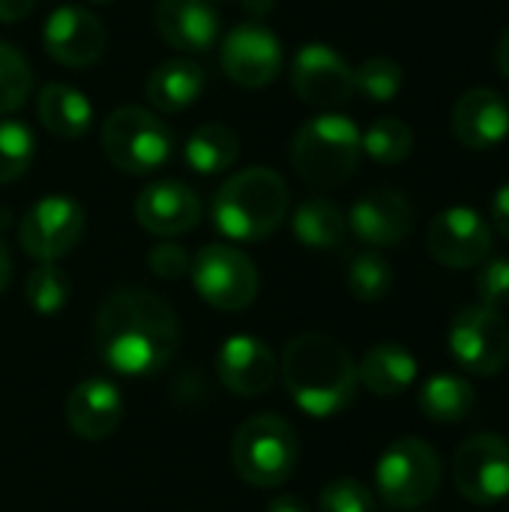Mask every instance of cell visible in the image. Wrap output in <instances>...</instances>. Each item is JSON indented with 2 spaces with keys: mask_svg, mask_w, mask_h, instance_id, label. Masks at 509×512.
Masks as SVG:
<instances>
[{
  "mask_svg": "<svg viewBox=\"0 0 509 512\" xmlns=\"http://www.w3.org/2000/svg\"><path fill=\"white\" fill-rule=\"evenodd\" d=\"M348 228L357 234V240L375 249H390L411 234L414 207L399 189H372L354 201L348 213Z\"/></svg>",
  "mask_w": 509,
  "mask_h": 512,
  "instance_id": "cell-17",
  "label": "cell"
},
{
  "mask_svg": "<svg viewBox=\"0 0 509 512\" xmlns=\"http://www.w3.org/2000/svg\"><path fill=\"white\" fill-rule=\"evenodd\" d=\"M147 264H150V270H153L159 279H180V276L189 273L192 258H189V252H186L180 243L162 240V243H156V246L147 252Z\"/></svg>",
  "mask_w": 509,
  "mask_h": 512,
  "instance_id": "cell-36",
  "label": "cell"
},
{
  "mask_svg": "<svg viewBox=\"0 0 509 512\" xmlns=\"http://www.w3.org/2000/svg\"><path fill=\"white\" fill-rule=\"evenodd\" d=\"M36 0H0V21L3 24H15L21 18H27V12L33 9Z\"/></svg>",
  "mask_w": 509,
  "mask_h": 512,
  "instance_id": "cell-38",
  "label": "cell"
},
{
  "mask_svg": "<svg viewBox=\"0 0 509 512\" xmlns=\"http://www.w3.org/2000/svg\"><path fill=\"white\" fill-rule=\"evenodd\" d=\"M123 420L120 390L108 378L81 381L66 399V423L81 441L108 438Z\"/></svg>",
  "mask_w": 509,
  "mask_h": 512,
  "instance_id": "cell-21",
  "label": "cell"
},
{
  "mask_svg": "<svg viewBox=\"0 0 509 512\" xmlns=\"http://www.w3.org/2000/svg\"><path fill=\"white\" fill-rule=\"evenodd\" d=\"M318 510L321 512H375V498L372 492L351 480V477H342V480H333L321 489V498H318Z\"/></svg>",
  "mask_w": 509,
  "mask_h": 512,
  "instance_id": "cell-34",
  "label": "cell"
},
{
  "mask_svg": "<svg viewBox=\"0 0 509 512\" xmlns=\"http://www.w3.org/2000/svg\"><path fill=\"white\" fill-rule=\"evenodd\" d=\"M429 252L450 270H468L489 258L492 225L471 207H450L429 225Z\"/></svg>",
  "mask_w": 509,
  "mask_h": 512,
  "instance_id": "cell-14",
  "label": "cell"
},
{
  "mask_svg": "<svg viewBox=\"0 0 509 512\" xmlns=\"http://www.w3.org/2000/svg\"><path fill=\"white\" fill-rule=\"evenodd\" d=\"M447 345L453 360L465 372L477 378H492L504 372L509 363L507 318L489 306H468L453 318Z\"/></svg>",
  "mask_w": 509,
  "mask_h": 512,
  "instance_id": "cell-9",
  "label": "cell"
},
{
  "mask_svg": "<svg viewBox=\"0 0 509 512\" xmlns=\"http://www.w3.org/2000/svg\"><path fill=\"white\" fill-rule=\"evenodd\" d=\"M36 153V138L33 129L21 120H0V183H12L18 180Z\"/></svg>",
  "mask_w": 509,
  "mask_h": 512,
  "instance_id": "cell-30",
  "label": "cell"
},
{
  "mask_svg": "<svg viewBox=\"0 0 509 512\" xmlns=\"http://www.w3.org/2000/svg\"><path fill=\"white\" fill-rule=\"evenodd\" d=\"M453 132L465 147L492 150L509 135V105L492 87H474L453 108Z\"/></svg>",
  "mask_w": 509,
  "mask_h": 512,
  "instance_id": "cell-20",
  "label": "cell"
},
{
  "mask_svg": "<svg viewBox=\"0 0 509 512\" xmlns=\"http://www.w3.org/2000/svg\"><path fill=\"white\" fill-rule=\"evenodd\" d=\"M234 471L258 489H279L297 468V432L279 414L249 417L231 444Z\"/></svg>",
  "mask_w": 509,
  "mask_h": 512,
  "instance_id": "cell-5",
  "label": "cell"
},
{
  "mask_svg": "<svg viewBox=\"0 0 509 512\" xmlns=\"http://www.w3.org/2000/svg\"><path fill=\"white\" fill-rule=\"evenodd\" d=\"M36 114H39L42 126L60 141L81 138L93 123L90 99L78 87H69L60 81L42 87V93L36 99Z\"/></svg>",
  "mask_w": 509,
  "mask_h": 512,
  "instance_id": "cell-24",
  "label": "cell"
},
{
  "mask_svg": "<svg viewBox=\"0 0 509 512\" xmlns=\"http://www.w3.org/2000/svg\"><path fill=\"white\" fill-rule=\"evenodd\" d=\"M102 363L126 378L162 372L180 345L174 309L147 288H117L99 306L93 327Z\"/></svg>",
  "mask_w": 509,
  "mask_h": 512,
  "instance_id": "cell-1",
  "label": "cell"
},
{
  "mask_svg": "<svg viewBox=\"0 0 509 512\" xmlns=\"http://www.w3.org/2000/svg\"><path fill=\"white\" fill-rule=\"evenodd\" d=\"M363 135L357 123L345 114H318L306 120L288 147L291 168L300 180L318 189H333L345 183L360 162Z\"/></svg>",
  "mask_w": 509,
  "mask_h": 512,
  "instance_id": "cell-4",
  "label": "cell"
},
{
  "mask_svg": "<svg viewBox=\"0 0 509 512\" xmlns=\"http://www.w3.org/2000/svg\"><path fill=\"white\" fill-rule=\"evenodd\" d=\"M102 150L114 168L141 177L168 165L174 153V135L153 111L123 105L102 123Z\"/></svg>",
  "mask_w": 509,
  "mask_h": 512,
  "instance_id": "cell-6",
  "label": "cell"
},
{
  "mask_svg": "<svg viewBox=\"0 0 509 512\" xmlns=\"http://www.w3.org/2000/svg\"><path fill=\"white\" fill-rule=\"evenodd\" d=\"M453 483L471 504L489 507L509 495V444L501 435H471L453 459Z\"/></svg>",
  "mask_w": 509,
  "mask_h": 512,
  "instance_id": "cell-12",
  "label": "cell"
},
{
  "mask_svg": "<svg viewBox=\"0 0 509 512\" xmlns=\"http://www.w3.org/2000/svg\"><path fill=\"white\" fill-rule=\"evenodd\" d=\"M9 276H12V258H9V249H6V243L0 237V294L9 285Z\"/></svg>",
  "mask_w": 509,
  "mask_h": 512,
  "instance_id": "cell-41",
  "label": "cell"
},
{
  "mask_svg": "<svg viewBox=\"0 0 509 512\" xmlns=\"http://www.w3.org/2000/svg\"><path fill=\"white\" fill-rule=\"evenodd\" d=\"M216 372L225 390H231L234 396L252 399V396H264L267 390H273L279 378V363L267 342H261L258 336L237 333L222 342L216 354Z\"/></svg>",
  "mask_w": 509,
  "mask_h": 512,
  "instance_id": "cell-16",
  "label": "cell"
},
{
  "mask_svg": "<svg viewBox=\"0 0 509 512\" xmlns=\"http://www.w3.org/2000/svg\"><path fill=\"white\" fill-rule=\"evenodd\" d=\"M33 87V75L27 60L9 42H0V117L18 111Z\"/></svg>",
  "mask_w": 509,
  "mask_h": 512,
  "instance_id": "cell-32",
  "label": "cell"
},
{
  "mask_svg": "<svg viewBox=\"0 0 509 512\" xmlns=\"http://www.w3.org/2000/svg\"><path fill=\"white\" fill-rule=\"evenodd\" d=\"M24 297L36 315H57L69 300V279L54 261H39L27 276Z\"/></svg>",
  "mask_w": 509,
  "mask_h": 512,
  "instance_id": "cell-29",
  "label": "cell"
},
{
  "mask_svg": "<svg viewBox=\"0 0 509 512\" xmlns=\"http://www.w3.org/2000/svg\"><path fill=\"white\" fill-rule=\"evenodd\" d=\"M267 512H312L300 498L294 495H276L270 504H267Z\"/></svg>",
  "mask_w": 509,
  "mask_h": 512,
  "instance_id": "cell-39",
  "label": "cell"
},
{
  "mask_svg": "<svg viewBox=\"0 0 509 512\" xmlns=\"http://www.w3.org/2000/svg\"><path fill=\"white\" fill-rule=\"evenodd\" d=\"M495 63H498L501 75L509 78V30L501 36V42H498V48H495Z\"/></svg>",
  "mask_w": 509,
  "mask_h": 512,
  "instance_id": "cell-42",
  "label": "cell"
},
{
  "mask_svg": "<svg viewBox=\"0 0 509 512\" xmlns=\"http://www.w3.org/2000/svg\"><path fill=\"white\" fill-rule=\"evenodd\" d=\"M285 180L261 165L231 174L213 198V225L225 240L258 243L270 237L288 216Z\"/></svg>",
  "mask_w": 509,
  "mask_h": 512,
  "instance_id": "cell-3",
  "label": "cell"
},
{
  "mask_svg": "<svg viewBox=\"0 0 509 512\" xmlns=\"http://www.w3.org/2000/svg\"><path fill=\"white\" fill-rule=\"evenodd\" d=\"M417 402L432 423H462L474 408V387L462 375H432Z\"/></svg>",
  "mask_w": 509,
  "mask_h": 512,
  "instance_id": "cell-27",
  "label": "cell"
},
{
  "mask_svg": "<svg viewBox=\"0 0 509 512\" xmlns=\"http://www.w3.org/2000/svg\"><path fill=\"white\" fill-rule=\"evenodd\" d=\"M291 87L294 93L315 108H339L357 93L351 63L324 42H306L291 60Z\"/></svg>",
  "mask_w": 509,
  "mask_h": 512,
  "instance_id": "cell-13",
  "label": "cell"
},
{
  "mask_svg": "<svg viewBox=\"0 0 509 512\" xmlns=\"http://www.w3.org/2000/svg\"><path fill=\"white\" fill-rule=\"evenodd\" d=\"M411 150H414V132L399 117H378L363 132V153L381 165L405 162L411 156Z\"/></svg>",
  "mask_w": 509,
  "mask_h": 512,
  "instance_id": "cell-28",
  "label": "cell"
},
{
  "mask_svg": "<svg viewBox=\"0 0 509 512\" xmlns=\"http://www.w3.org/2000/svg\"><path fill=\"white\" fill-rule=\"evenodd\" d=\"M135 219L144 231L156 237H180L201 219L198 195L177 180H159L141 189L135 201Z\"/></svg>",
  "mask_w": 509,
  "mask_h": 512,
  "instance_id": "cell-19",
  "label": "cell"
},
{
  "mask_svg": "<svg viewBox=\"0 0 509 512\" xmlns=\"http://www.w3.org/2000/svg\"><path fill=\"white\" fill-rule=\"evenodd\" d=\"M42 45L63 66H93L105 54V27L81 6H57L45 18Z\"/></svg>",
  "mask_w": 509,
  "mask_h": 512,
  "instance_id": "cell-15",
  "label": "cell"
},
{
  "mask_svg": "<svg viewBox=\"0 0 509 512\" xmlns=\"http://www.w3.org/2000/svg\"><path fill=\"white\" fill-rule=\"evenodd\" d=\"M153 21L159 36L186 54H204L219 42L222 18L210 0H156Z\"/></svg>",
  "mask_w": 509,
  "mask_h": 512,
  "instance_id": "cell-18",
  "label": "cell"
},
{
  "mask_svg": "<svg viewBox=\"0 0 509 512\" xmlns=\"http://www.w3.org/2000/svg\"><path fill=\"white\" fill-rule=\"evenodd\" d=\"M279 375L291 399L309 417L342 414L357 396V363L336 339L324 333H303L285 345Z\"/></svg>",
  "mask_w": 509,
  "mask_h": 512,
  "instance_id": "cell-2",
  "label": "cell"
},
{
  "mask_svg": "<svg viewBox=\"0 0 509 512\" xmlns=\"http://www.w3.org/2000/svg\"><path fill=\"white\" fill-rule=\"evenodd\" d=\"M348 288L363 303H378L393 288V267L378 252H360L348 267Z\"/></svg>",
  "mask_w": 509,
  "mask_h": 512,
  "instance_id": "cell-31",
  "label": "cell"
},
{
  "mask_svg": "<svg viewBox=\"0 0 509 512\" xmlns=\"http://www.w3.org/2000/svg\"><path fill=\"white\" fill-rule=\"evenodd\" d=\"M354 87L372 102H390L402 90V66L390 57H369L354 69Z\"/></svg>",
  "mask_w": 509,
  "mask_h": 512,
  "instance_id": "cell-33",
  "label": "cell"
},
{
  "mask_svg": "<svg viewBox=\"0 0 509 512\" xmlns=\"http://www.w3.org/2000/svg\"><path fill=\"white\" fill-rule=\"evenodd\" d=\"M219 60L234 84L246 90H261L279 78L285 66V51L279 36L267 24L249 18L225 33Z\"/></svg>",
  "mask_w": 509,
  "mask_h": 512,
  "instance_id": "cell-10",
  "label": "cell"
},
{
  "mask_svg": "<svg viewBox=\"0 0 509 512\" xmlns=\"http://www.w3.org/2000/svg\"><path fill=\"white\" fill-rule=\"evenodd\" d=\"M201 90H204V69L186 57H174V60L159 63L147 75V84H144L147 102L162 114H174V111L189 108L192 102H198Z\"/></svg>",
  "mask_w": 509,
  "mask_h": 512,
  "instance_id": "cell-23",
  "label": "cell"
},
{
  "mask_svg": "<svg viewBox=\"0 0 509 512\" xmlns=\"http://www.w3.org/2000/svg\"><path fill=\"white\" fill-rule=\"evenodd\" d=\"M210 3H237V0H210Z\"/></svg>",
  "mask_w": 509,
  "mask_h": 512,
  "instance_id": "cell-43",
  "label": "cell"
},
{
  "mask_svg": "<svg viewBox=\"0 0 509 512\" xmlns=\"http://www.w3.org/2000/svg\"><path fill=\"white\" fill-rule=\"evenodd\" d=\"M189 273L201 300L219 312H240L258 297V270L252 258L228 243L204 246Z\"/></svg>",
  "mask_w": 509,
  "mask_h": 512,
  "instance_id": "cell-8",
  "label": "cell"
},
{
  "mask_svg": "<svg viewBox=\"0 0 509 512\" xmlns=\"http://www.w3.org/2000/svg\"><path fill=\"white\" fill-rule=\"evenodd\" d=\"M240 3H243V9L249 12L252 21H261V18H267L273 12V0H240Z\"/></svg>",
  "mask_w": 509,
  "mask_h": 512,
  "instance_id": "cell-40",
  "label": "cell"
},
{
  "mask_svg": "<svg viewBox=\"0 0 509 512\" xmlns=\"http://www.w3.org/2000/svg\"><path fill=\"white\" fill-rule=\"evenodd\" d=\"M477 297H480V306H489V309L509 306V258H495L480 270Z\"/></svg>",
  "mask_w": 509,
  "mask_h": 512,
  "instance_id": "cell-35",
  "label": "cell"
},
{
  "mask_svg": "<svg viewBox=\"0 0 509 512\" xmlns=\"http://www.w3.org/2000/svg\"><path fill=\"white\" fill-rule=\"evenodd\" d=\"M441 480V459L423 438L393 441L375 465V489L393 510H417L429 504L438 495Z\"/></svg>",
  "mask_w": 509,
  "mask_h": 512,
  "instance_id": "cell-7",
  "label": "cell"
},
{
  "mask_svg": "<svg viewBox=\"0 0 509 512\" xmlns=\"http://www.w3.org/2000/svg\"><path fill=\"white\" fill-rule=\"evenodd\" d=\"M492 225L501 237L509 240V183L501 186L492 198Z\"/></svg>",
  "mask_w": 509,
  "mask_h": 512,
  "instance_id": "cell-37",
  "label": "cell"
},
{
  "mask_svg": "<svg viewBox=\"0 0 509 512\" xmlns=\"http://www.w3.org/2000/svg\"><path fill=\"white\" fill-rule=\"evenodd\" d=\"M186 165L198 174H222L240 156V138L225 123H204L186 141Z\"/></svg>",
  "mask_w": 509,
  "mask_h": 512,
  "instance_id": "cell-25",
  "label": "cell"
},
{
  "mask_svg": "<svg viewBox=\"0 0 509 512\" xmlns=\"http://www.w3.org/2000/svg\"><path fill=\"white\" fill-rule=\"evenodd\" d=\"M93 3H111V0H93Z\"/></svg>",
  "mask_w": 509,
  "mask_h": 512,
  "instance_id": "cell-44",
  "label": "cell"
},
{
  "mask_svg": "<svg viewBox=\"0 0 509 512\" xmlns=\"http://www.w3.org/2000/svg\"><path fill=\"white\" fill-rule=\"evenodd\" d=\"M84 234V207L69 195L39 198L18 225L21 249L36 261H57L69 255Z\"/></svg>",
  "mask_w": 509,
  "mask_h": 512,
  "instance_id": "cell-11",
  "label": "cell"
},
{
  "mask_svg": "<svg viewBox=\"0 0 509 512\" xmlns=\"http://www.w3.org/2000/svg\"><path fill=\"white\" fill-rule=\"evenodd\" d=\"M291 228L309 249H336L348 234V216L327 198H309L294 210Z\"/></svg>",
  "mask_w": 509,
  "mask_h": 512,
  "instance_id": "cell-26",
  "label": "cell"
},
{
  "mask_svg": "<svg viewBox=\"0 0 509 512\" xmlns=\"http://www.w3.org/2000/svg\"><path fill=\"white\" fill-rule=\"evenodd\" d=\"M357 378L363 387L381 399L402 396L417 381V360L399 342H381L366 351L363 363L357 366Z\"/></svg>",
  "mask_w": 509,
  "mask_h": 512,
  "instance_id": "cell-22",
  "label": "cell"
}]
</instances>
